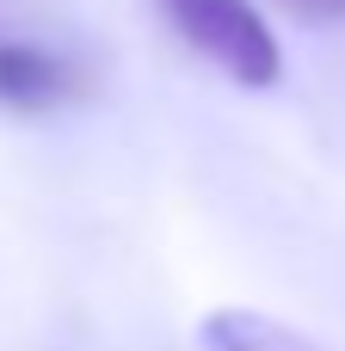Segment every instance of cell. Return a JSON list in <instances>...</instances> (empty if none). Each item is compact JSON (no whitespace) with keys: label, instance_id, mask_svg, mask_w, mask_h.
Instances as JSON below:
<instances>
[{"label":"cell","instance_id":"cell-2","mask_svg":"<svg viewBox=\"0 0 345 351\" xmlns=\"http://www.w3.org/2000/svg\"><path fill=\"white\" fill-rule=\"evenodd\" d=\"M86 74L74 56L31 43V37H0V105L12 111H49L62 99H80Z\"/></svg>","mask_w":345,"mask_h":351},{"label":"cell","instance_id":"cell-1","mask_svg":"<svg viewBox=\"0 0 345 351\" xmlns=\"http://www.w3.org/2000/svg\"><path fill=\"white\" fill-rule=\"evenodd\" d=\"M167 25L204 56L216 62L228 80L241 86H272L284 74L278 37L265 31V19L253 12V0H160Z\"/></svg>","mask_w":345,"mask_h":351},{"label":"cell","instance_id":"cell-3","mask_svg":"<svg viewBox=\"0 0 345 351\" xmlns=\"http://www.w3.org/2000/svg\"><path fill=\"white\" fill-rule=\"evenodd\" d=\"M198 339L204 351H321L309 333H296L272 315H253V308H216Z\"/></svg>","mask_w":345,"mask_h":351},{"label":"cell","instance_id":"cell-4","mask_svg":"<svg viewBox=\"0 0 345 351\" xmlns=\"http://www.w3.org/2000/svg\"><path fill=\"white\" fill-rule=\"evenodd\" d=\"M296 19H309V25H327V19H345V0H284Z\"/></svg>","mask_w":345,"mask_h":351}]
</instances>
